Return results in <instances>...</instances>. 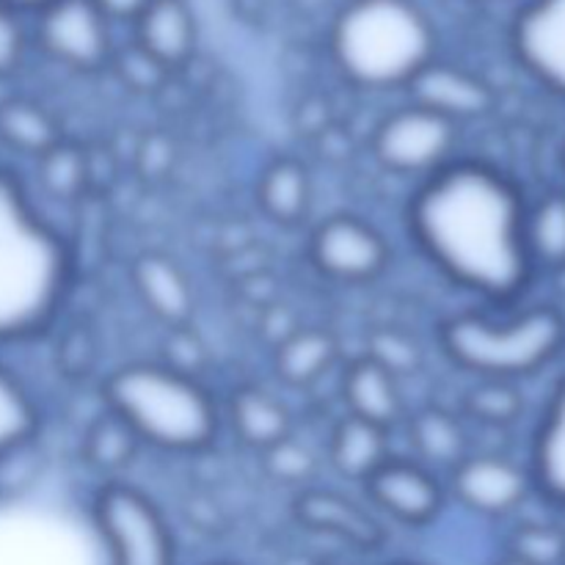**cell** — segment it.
Segmentation results:
<instances>
[{"label":"cell","instance_id":"1","mask_svg":"<svg viewBox=\"0 0 565 565\" xmlns=\"http://www.w3.org/2000/svg\"><path fill=\"white\" fill-rule=\"evenodd\" d=\"M524 204L511 177L478 160H450L419 180L408 230L445 279L491 303L522 296L533 276Z\"/></svg>","mask_w":565,"mask_h":565},{"label":"cell","instance_id":"2","mask_svg":"<svg viewBox=\"0 0 565 565\" xmlns=\"http://www.w3.org/2000/svg\"><path fill=\"white\" fill-rule=\"evenodd\" d=\"M70 285V243L39 213L20 177L0 169V345L47 331Z\"/></svg>","mask_w":565,"mask_h":565},{"label":"cell","instance_id":"3","mask_svg":"<svg viewBox=\"0 0 565 565\" xmlns=\"http://www.w3.org/2000/svg\"><path fill=\"white\" fill-rule=\"evenodd\" d=\"M331 58L364 92H406L439 58V33L417 0H348L329 36Z\"/></svg>","mask_w":565,"mask_h":565},{"label":"cell","instance_id":"4","mask_svg":"<svg viewBox=\"0 0 565 565\" xmlns=\"http://www.w3.org/2000/svg\"><path fill=\"white\" fill-rule=\"evenodd\" d=\"M103 401L138 441L166 452L207 450L221 430L213 395L171 364L136 362L114 370L103 384Z\"/></svg>","mask_w":565,"mask_h":565},{"label":"cell","instance_id":"5","mask_svg":"<svg viewBox=\"0 0 565 565\" xmlns=\"http://www.w3.org/2000/svg\"><path fill=\"white\" fill-rule=\"evenodd\" d=\"M439 342L452 364L486 381H511L544 367L565 342V320L557 309L533 307L511 318L461 312L445 320Z\"/></svg>","mask_w":565,"mask_h":565},{"label":"cell","instance_id":"6","mask_svg":"<svg viewBox=\"0 0 565 565\" xmlns=\"http://www.w3.org/2000/svg\"><path fill=\"white\" fill-rule=\"evenodd\" d=\"M92 522L110 565H177V541L149 494L105 480L92 500Z\"/></svg>","mask_w":565,"mask_h":565},{"label":"cell","instance_id":"7","mask_svg":"<svg viewBox=\"0 0 565 565\" xmlns=\"http://www.w3.org/2000/svg\"><path fill=\"white\" fill-rule=\"evenodd\" d=\"M456 121L428 108L406 103L379 121L373 132V158L397 177L425 180L452 160L458 143Z\"/></svg>","mask_w":565,"mask_h":565},{"label":"cell","instance_id":"8","mask_svg":"<svg viewBox=\"0 0 565 565\" xmlns=\"http://www.w3.org/2000/svg\"><path fill=\"white\" fill-rule=\"evenodd\" d=\"M39 47L70 70L92 72L114 58V22L94 0H53L33 14Z\"/></svg>","mask_w":565,"mask_h":565},{"label":"cell","instance_id":"9","mask_svg":"<svg viewBox=\"0 0 565 565\" xmlns=\"http://www.w3.org/2000/svg\"><path fill=\"white\" fill-rule=\"evenodd\" d=\"M309 257L326 279L364 285L386 268L390 246L373 224L359 215L340 213L320 221L309 241Z\"/></svg>","mask_w":565,"mask_h":565},{"label":"cell","instance_id":"10","mask_svg":"<svg viewBox=\"0 0 565 565\" xmlns=\"http://www.w3.org/2000/svg\"><path fill=\"white\" fill-rule=\"evenodd\" d=\"M362 486L370 505L403 527L423 530L445 511L447 486L414 458L390 456Z\"/></svg>","mask_w":565,"mask_h":565},{"label":"cell","instance_id":"11","mask_svg":"<svg viewBox=\"0 0 565 565\" xmlns=\"http://www.w3.org/2000/svg\"><path fill=\"white\" fill-rule=\"evenodd\" d=\"M447 494L480 516H505L516 511L530 491V475L502 456H463L450 469Z\"/></svg>","mask_w":565,"mask_h":565},{"label":"cell","instance_id":"12","mask_svg":"<svg viewBox=\"0 0 565 565\" xmlns=\"http://www.w3.org/2000/svg\"><path fill=\"white\" fill-rule=\"evenodd\" d=\"M511 39L524 70L565 97V0H530Z\"/></svg>","mask_w":565,"mask_h":565},{"label":"cell","instance_id":"13","mask_svg":"<svg viewBox=\"0 0 565 565\" xmlns=\"http://www.w3.org/2000/svg\"><path fill=\"white\" fill-rule=\"evenodd\" d=\"M406 92L408 103L434 110V114L456 121L458 127H461V121L489 114L491 105H494V94L483 77L458 64H447L441 58L430 61L408 83Z\"/></svg>","mask_w":565,"mask_h":565},{"label":"cell","instance_id":"14","mask_svg":"<svg viewBox=\"0 0 565 565\" xmlns=\"http://www.w3.org/2000/svg\"><path fill=\"white\" fill-rule=\"evenodd\" d=\"M130 25L132 44L166 72L188 64L196 50V20L185 0H149Z\"/></svg>","mask_w":565,"mask_h":565},{"label":"cell","instance_id":"15","mask_svg":"<svg viewBox=\"0 0 565 565\" xmlns=\"http://www.w3.org/2000/svg\"><path fill=\"white\" fill-rule=\"evenodd\" d=\"M342 397L351 417L373 423L379 428L390 430L403 419V395L397 375L375 362L373 356H364L345 370L342 379Z\"/></svg>","mask_w":565,"mask_h":565},{"label":"cell","instance_id":"16","mask_svg":"<svg viewBox=\"0 0 565 565\" xmlns=\"http://www.w3.org/2000/svg\"><path fill=\"white\" fill-rule=\"evenodd\" d=\"M296 513L309 530L337 535L362 550H375L384 541L381 524L364 508L334 491H303L296 502Z\"/></svg>","mask_w":565,"mask_h":565},{"label":"cell","instance_id":"17","mask_svg":"<svg viewBox=\"0 0 565 565\" xmlns=\"http://www.w3.org/2000/svg\"><path fill=\"white\" fill-rule=\"evenodd\" d=\"M132 285L143 307L158 320L180 326L193 312V290L188 276L174 259L163 254H143L132 265Z\"/></svg>","mask_w":565,"mask_h":565},{"label":"cell","instance_id":"18","mask_svg":"<svg viewBox=\"0 0 565 565\" xmlns=\"http://www.w3.org/2000/svg\"><path fill=\"white\" fill-rule=\"evenodd\" d=\"M230 423L243 445L254 450L265 452L279 441L290 439V412L270 392L257 390V386H246L232 395Z\"/></svg>","mask_w":565,"mask_h":565},{"label":"cell","instance_id":"19","mask_svg":"<svg viewBox=\"0 0 565 565\" xmlns=\"http://www.w3.org/2000/svg\"><path fill=\"white\" fill-rule=\"evenodd\" d=\"M42 430V408L31 386L0 362V463L28 450Z\"/></svg>","mask_w":565,"mask_h":565},{"label":"cell","instance_id":"20","mask_svg":"<svg viewBox=\"0 0 565 565\" xmlns=\"http://www.w3.org/2000/svg\"><path fill=\"white\" fill-rule=\"evenodd\" d=\"M390 430L345 414L331 434V463L342 478L364 483L390 458Z\"/></svg>","mask_w":565,"mask_h":565},{"label":"cell","instance_id":"21","mask_svg":"<svg viewBox=\"0 0 565 565\" xmlns=\"http://www.w3.org/2000/svg\"><path fill=\"white\" fill-rule=\"evenodd\" d=\"M257 202L259 210L276 224H298L312 204L309 171L292 158L274 160L257 182Z\"/></svg>","mask_w":565,"mask_h":565},{"label":"cell","instance_id":"22","mask_svg":"<svg viewBox=\"0 0 565 565\" xmlns=\"http://www.w3.org/2000/svg\"><path fill=\"white\" fill-rule=\"evenodd\" d=\"M533 480L565 508V381L555 390L533 441Z\"/></svg>","mask_w":565,"mask_h":565},{"label":"cell","instance_id":"23","mask_svg":"<svg viewBox=\"0 0 565 565\" xmlns=\"http://www.w3.org/2000/svg\"><path fill=\"white\" fill-rule=\"evenodd\" d=\"M524 246L535 268H565V193L541 196L524 213Z\"/></svg>","mask_w":565,"mask_h":565},{"label":"cell","instance_id":"24","mask_svg":"<svg viewBox=\"0 0 565 565\" xmlns=\"http://www.w3.org/2000/svg\"><path fill=\"white\" fill-rule=\"evenodd\" d=\"M408 436L417 452L414 461L425 463L428 469L441 467L450 472L467 452H463V430L452 414L441 408H425L408 419Z\"/></svg>","mask_w":565,"mask_h":565},{"label":"cell","instance_id":"25","mask_svg":"<svg viewBox=\"0 0 565 565\" xmlns=\"http://www.w3.org/2000/svg\"><path fill=\"white\" fill-rule=\"evenodd\" d=\"M0 138L6 147L36 160L61 143L53 116L31 99H6L0 105Z\"/></svg>","mask_w":565,"mask_h":565},{"label":"cell","instance_id":"26","mask_svg":"<svg viewBox=\"0 0 565 565\" xmlns=\"http://www.w3.org/2000/svg\"><path fill=\"white\" fill-rule=\"evenodd\" d=\"M138 447H141L138 436L116 414H110L108 408L83 434L86 463L108 480H116V475L125 472L136 461Z\"/></svg>","mask_w":565,"mask_h":565},{"label":"cell","instance_id":"27","mask_svg":"<svg viewBox=\"0 0 565 565\" xmlns=\"http://www.w3.org/2000/svg\"><path fill=\"white\" fill-rule=\"evenodd\" d=\"M337 345L331 334L318 329L298 331L287 337L276 351V373L290 386H307L331 367Z\"/></svg>","mask_w":565,"mask_h":565},{"label":"cell","instance_id":"28","mask_svg":"<svg viewBox=\"0 0 565 565\" xmlns=\"http://www.w3.org/2000/svg\"><path fill=\"white\" fill-rule=\"evenodd\" d=\"M519 392L513 390L511 381H486L480 379V384L469 392L467 397V412L475 419L489 425H502L516 419L519 414Z\"/></svg>","mask_w":565,"mask_h":565},{"label":"cell","instance_id":"29","mask_svg":"<svg viewBox=\"0 0 565 565\" xmlns=\"http://www.w3.org/2000/svg\"><path fill=\"white\" fill-rule=\"evenodd\" d=\"M565 555V541L561 533L550 527H522L513 535L511 557L530 565H557Z\"/></svg>","mask_w":565,"mask_h":565},{"label":"cell","instance_id":"30","mask_svg":"<svg viewBox=\"0 0 565 565\" xmlns=\"http://www.w3.org/2000/svg\"><path fill=\"white\" fill-rule=\"evenodd\" d=\"M22 11L9 0H0V77H9L20 70L28 47V31L22 25Z\"/></svg>","mask_w":565,"mask_h":565},{"label":"cell","instance_id":"31","mask_svg":"<svg viewBox=\"0 0 565 565\" xmlns=\"http://www.w3.org/2000/svg\"><path fill=\"white\" fill-rule=\"evenodd\" d=\"M94 3L110 17V22H132L149 0H94Z\"/></svg>","mask_w":565,"mask_h":565},{"label":"cell","instance_id":"32","mask_svg":"<svg viewBox=\"0 0 565 565\" xmlns=\"http://www.w3.org/2000/svg\"><path fill=\"white\" fill-rule=\"evenodd\" d=\"M11 6H14L17 11H22V14H36V11H42L44 6H50L53 0H9Z\"/></svg>","mask_w":565,"mask_h":565},{"label":"cell","instance_id":"33","mask_svg":"<svg viewBox=\"0 0 565 565\" xmlns=\"http://www.w3.org/2000/svg\"><path fill=\"white\" fill-rule=\"evenodd\" d=\"M497 565H530V563L516 561V557H508V561H502V563H497Z\"/></svg>","mask_w":565,"mask_h":565},{"label":"cell","instance_id":"34","mask_svg":"<svg viewBox=\"0 0 565 565\" xmlns=\"http://www.w3.org/2000/svg\"><path fill=\"white\" fill-rule=\"evenodd\" d=\"M390 565H423V563H412V561H401V563H390Z\"/></svg>","mask_w":565,"mask_h":565}]
</instances>
